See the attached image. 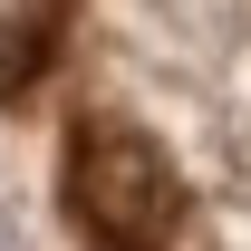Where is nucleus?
Here are the masks:
<instances>
[{"label":"nucleus","mask_w":251,"mask_h":251,"mask_svg":"<svg viewBox=\"0 0 251 251\" xmlns=\"http://www.w3.org/2000/svg\"><path fill=\"white\" fill-rule=\"evenodd\" d=\"M77 203H87L116 242H145V232L174 213V184H164L155 145H135V135H97L87 155H77Z\"/></svg>","instance_id":"f257e3e1"}]
</instances>
